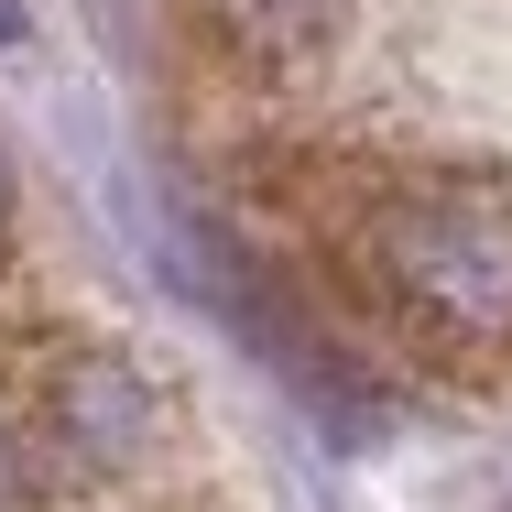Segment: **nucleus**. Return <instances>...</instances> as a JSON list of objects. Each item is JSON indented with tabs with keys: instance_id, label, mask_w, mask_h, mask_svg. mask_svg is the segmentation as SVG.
I'll return each instance as SVG.
<instances>
[{
	"instance_id": "obj_5",
	"label": "nucleus",
	"mask_w": 512,
	"mask_h": 512,
	"mask_svg": "<svg viewBox=\"0 0 512 512\" xmlns=\"http://www.w3.org/2000/svg\"><path fill=\"white\" fill-rule=\"evenodd\" d=\"M0 44H22V0H0Z\"/></svg>"
},
{
	"instance_id": "obj_6",
	"label": "nucleus",
	"mask_w": 512,
	"mask_h": 512,
	"mask_svg": "<svg viewBox=\"0 0 512 512\" xmlns=\"http://www.w3.org/2000/svg\"><path fill=\"white\" fill-rule=\"evenodd\" d=\"M0 207H11V142H0Z\"/></svg>"
},
{
	"instance_id": "obj_4",
	"label": "nucleus",
	"mask_w": 512,
	"mask_h": 512,
	"mask_svg": "<svg viewBox=\"0 0 512 512\" xmlns=\"http://www.w3.org/2000/svg\"><path fill=\"white\" fill-rule=\"evenodd\" d=\"M0 512H22V436L0 425Z\"/></svg>"
},
{
	"instance_id": "obj_2",
	"label": "nucleus",
	"mask_w": 512,
	"mask_h": 512,
	"mask_svg": "<svg viewBox=\"0 0 512 512\" xmlns=\"http://www.w3.org/2000/svg\"><path fill=\"white\" fill-rule=\"evenodd\" d=\"M142 436H153V393L120 371V360H66L55 382H44V458L55 469H77V480H109V469H131L142 458Z\"/></svg>"
},
{
	"instance_id": "obj_3",
	"label": "nucleus",
	"mask_w": 512,
	"mask_h": 512,
	"mask_svg": "<svg viewBox=\"0 0 512 512\" xmlns=\"http://www.w3.org/2000/svg\"><path fill=\"white\" fill-rule=\"evenodd\" d=\"M218 22H229V44H240V55L295 66V55H316V44H327L338 0H218Z\"/></svg>"
},
{
	"instance_id": "obj_1",
	"label": "nucleus",
	"mask_w": 512,
	"mask_h": 512,
	"mask_svg": "<svg viewBox=\"0 0 512 512\" xmlns=\"http://www.w3.org/2000/svg\"><path fill=\"white\" fill-rule=\"evenodd\" d=\"M371 284L436 349H502L512 338V186L491 175H414L360 218Z\"/></svg>"
}]
</instances>
